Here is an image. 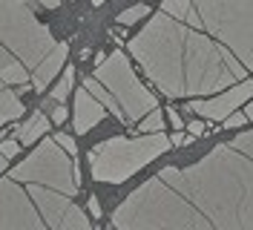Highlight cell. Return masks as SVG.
Here are the masks:
<instances>
[{"label": "cell", "instance_id": "cell-11", "mask_svg": "<svg viewBox=\"0 0 253 230\" xmlns=\"http://www.w3.org/2000/svg\"><path fill=\"white\" fill-rule=\"evenodd\" d=\"M20 115H26V107L17 98V92H12V87L0 90V127L9 121H17Z\"/></svg>", "mask_w": 253, "mask_h": 230}, {"label": "cell", "instance_id": "cell-13", "mask_svg": "<svg viewBox=\"0 0 253 230\" xmlns=\"http://www.w3.org/2000/svg\"><path fill=\"white\" fill-rule=\"evenodd\" d=\"M147 15H150V6L138 3V6H129V9H124V12L118 15V20H115V23H121V26H132L135 20H144Z\"/></svg>", "mask_w": 253, "mask_h": 230}, {"label": "cell", "instance_id": "cell-8", "mask_svg": "<svg viewBox=\"0 0 253 230\" xmlns=\"http://www.w3.org/2000/svg\"><path fill=\"white\" fill-rule=\"evenodd\" d=\"M104 112H107V107L86 87L78 90V95H75V133H81V136L89 133L95 124L104 118Z\"/></svg>", "mask_w": 253, "mask_h": 230}, {"label": "cell", "instance_id": "cell-25", "mask_svg": "<svg viewBox=\"0 0 253 230\" xmlns=\"http://www.w3.org/2000/svg\"><path fill=\"white\" fill-rule=\"evenodd\" d=\"M41 3H43V6H46V9H55V6H58V3H61V0H41Z\"/></svg>", "mask_w": 253, "mask_h": 230}, {"label": "cell", "instance_id": "cell-23", "mask_svg": "<svg viewBox=\"0 0 253 230\" xmlns=\"http://www.w3.org/2000/svg\"><path fill=\"white\" fill-rule=\"evenodd\" d=\"M6 167H9V158H6V155L0 153V176H3V173H6Z\"/></svg>", "mask_w": 253, "mask_h": 230}, {"label": "cell", "instance_id": "cell-4", "mask_svg": "<svg viewBox=\"0 0 253 230\" xmlns=\"http://www.w3.org/2000/svg\"><path fill=\"white\" fill-rule=\"evenodd\" d=\"M58 49L52 32L26 0H0V90L32 84V75Z\"/></svg>", "mask_w": 253, "mask_h": 230}, {"label": "cell", "instance_id": "cell-24", "mask_svg": "<svg viewBox=\"0 0 253 230\" xmlns=\"http://www.w3.org/2000/svg\"><path fill=\"white\" fill-rule=\"evenodd\" d=\"M245 115H248V121H253V98L248 101V107H245Z\"/></svg>", "mask_w": 253, "mask_h": 230}, {"label": "cell", "instance_id": "cell-22", "mask_svg": "<svg viewBox=\"0 0 253 230\" xmlns=\"http://www.w3.org/2000/svg\"><path fill=\"white\" fill-rule=\"evenodd\" d=\"M89 216H92V219H101V204H98L95 196H89Z\"/></svg>", "mask_w": 253, "mask_h": 230}, {"label": "cell", "instance_id": "cell-10", "mask_svg": "<svg viewBox=\"0 0 253 230\" xmlns=\"http://www.w3.org/2000/svg\"><path fill=\"white\" fill-rule=\"evenodd\" d=\"M46 130H49V118L41 112V109H35V115H29V121L17 127L15 136H17V141H20V144H35L38 138L46 136Z\"/></svg>", "mask_w": 253, "mask_h": 230}, {"label": "cell", "instance_id": "cell-3", "mask_svg": "<svg viewBox=\"0 0 253 230\" xmlns=\"http://www.w3.org/2000/svg\"><path fill=\"white\" fill-rule=\"evenodd\" d=\"M81 167L55 138H43L0 179V230H92L75 204Z\"/></svg>", "mask_w": 253, "mask_h": 230}, {"label": "cell", "instance_id": "cell-15", "mask_svg": "<svg viewBox=\"0 0 253 230\" xmlns=\"http://www.w3.org/2000/svg\"><path fill=\"white\" fill-rule=\"evenodd\" d=\"M245 124H248V115H245V112H230V115L221 121V127H224V130H245Z\"/></svg>", "mask_w": 253, "mask_h": 230}, {"label": "cell", "instance_id": "cell-12", "mask_svg": "<svg viewBox=\"0 0 253 230\" xmlns=\"http://www.w3.org/2000/svg\"><path fill=\"white\" fill-rule=\"evenodd\" d=\"M72 84H75V69H72V66H63L61 81H58V87L52 90V98H55V104H61L63 98L72 92Z\"/></svg>", "mask_w": 253, "mask_h": 230}, {"label": "cell", "instance_id": "cell-20", "mask_svg": "<svg viewBox=\"0 0 253 230\" xmlns=\"http://www.w3.org/2000/svg\"><path fill=\"white\" fill-rule=\"evenodd\" d=\"M187 133H190L193 138L205 136V124H202V121H190V124H187Z\"/></svg>", "mask_w": 253, "mask_h": 230}, {"label": "cell", "instance_id": "cell-19", "mask_svg": "<svg viewBox=\"0 0 253 230\" xmlns=\"http://www.w3.org/2000/svg\"><path fill=\"white\" fill-rule=\"evenodd\" d=\"M66 118H69V109L58 104V107H55V112H52V121H55V124H63Z\"/></svg>", "mask_w": 253, "mask_h": 230}, {"label": "cell", "instance_id": "cell-9", "mask_svg": "<svg viewBox=\"0 0 253 230\" xmlns=\"http://www.w3.org/2000/svg\"><path fill=\"white\" fill-rule=\"evenodd\" d=\"M66 58H69V44H63V41H61V44H58V49H55L46 61L35 69V75H32V90L46 92V87L52 84V78L58 75V69H63V66H66Z\"/></svg>", "mask_w": 253, "mask_h": 230}, {"label": "cell", "instance_id": "cell-5", "mask_svg": "<svg viewBox=\"0 0 253 230\" xmlns=\"http://www.w3.org/2000/svg\"><path fill=\"white\" fill-rule=\"evenodd\" d=\"M84 87L126 127L138 124L150 109L158 107L156 95L135 78L124 49H115L110 58H104V63H98L95 75L86 78Z\"/></svg>", "mask_w": 253, "mask_h": 230}, {"label": "cell", "instance_id": "cell-1", "mask_svg": "<svg viewBox=\"0 0 253 230\" xmlns=\"http://www.w3.org/2000/svg\"><path fill=\"white\" fill-rule=\"evenodd\" d=\"M167 98H202L253 69V0H161L126 44Z\"/></svg>", "mask_w": 253, "mask_h": 230}, {"label": "cell", "instance_id": "cell-16", "mask_svg": "<svg viewBox=\"0 0 253 230\" xmlns=\"http://www.w3.org/2000/svg\"><path fill=\"white\" fill-rule=\"evenodd\" d=\"M0 153L6 155V158H15V155L20 153V141H3V144H0Z\"/></svg>", "mask_w": 253, "mask_h": 230}, {"label": "cell", "instance_id": "cell-2", "mask_svg": "<svg viewBox=\"0 0 253 230\" xmlns=\"http://www.w3.org/2000/svg\"><path fill=\"white\" fill-rule=\"evenodd\" d=\"M115 230H253V130L190 167H164L110 219Z\"/></svg>", "mask_w": 253, "mask_h": 230}, {"label": "cell", "instance_id": "cell-18", "mask_svg": "<svg viewBox=\"0 0 253 230\" xmlns=\"http://www.w3.org/2000/svg\"><path fill=\"white\" fill-rule=\"evenodd\" d=\"M170 141H173V147H187V144H193L196 138L190 136V133H181V130H178V133H175V136L170 138Z\"/></svg>", "mask_w": 253, "mask_h": 230}, {"label": "cell", "instance_id": "cell-7", "mask_svg": "<svg viewBox=\"0 0 253 230\" xmlns=\"http://www.w3.org/2000/svg\"><path fill=\"white\" fill-rule=\"evenodd\" d=\"M253 98V81L251 78H245V81H239L233 87H227V90H221L216 98H190L187 107L196 112V115H205L210 121H224L230 112H236L245 101H251Z\"/></svg>", "mask_w": 253, "mask_h": 230}, {"label": "cell", "instance_id": "cell-26", "mask_svg": "<svg viewBox=\"0 0 253 230\" xmlns=\"http://www.w3.org/2000/svg\"><path fill=\"white\" fill-rule=\"evenodd\" d=\"M95 6H104V3H107V0H92Z\"/></svg>", "mask_w": 253, "mask_h": 230}, {"label": "cell", "instance_id": "cell-14", "mask_svg": "<svg viewBox=\"0 0 253 230\" xmlns=\"http://www.w3.org/2000/svg\"><path fill=\"white\" fill-rule=\"evenodd\" d=\"M138 124H141V133H161V130H164V112L158 107L150 109Z\"/></svg>", "mask_w": 253, "mask_h": 230}, {"label": "cell", "instance_id": "cell-17", "mask_svg": "<svg viewBox=\"0 0 253 230\" xmlns=\"http://www.w3.org/2000/svg\"><path fill=\"white\" fill-rule=\"evenodd\" d=\"M55 141H58V144H61V147H63L69 155H75V138H72V136L61 133V136H55Z\"/></svg>", "mask_w": 253, "mask_h": 230}, {"label": "cell", "instance_id": "cell-6", "mask_svg": "<svg viewBox=\"0 0 253 230\" xmlns=\"http://www.w3.org/2000/svg\"><path fill=\"white\" fill-rule=\"evenodd\" d=\"M173 147V141L164 133H144L141 138H107L89 150V170L95 182L124 184L141 167L156 161Z\"/></svg>", "mask_w": 253, "mask_h": 230}, {"label": "cell", "instance_id": "cell-21", "mask_svg": "<svg viewBox=\"0 0 253 230\" xmlns=\"http://www.w3.org/2000/svg\"><path fill=\"white\" fill-rule=\"evenodd\" d=\"M164 115H170V124H173L175 130H181V127H184V121H181V115H178V112H175L173 107L167 109V112H164Z\"/></svg>", "mask_w": 253, "mask_h": 230}]
</instances>
